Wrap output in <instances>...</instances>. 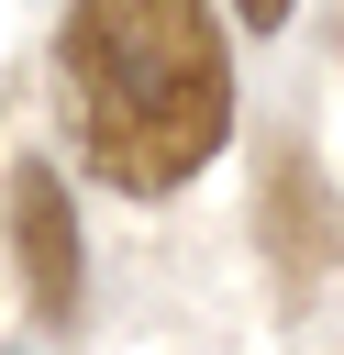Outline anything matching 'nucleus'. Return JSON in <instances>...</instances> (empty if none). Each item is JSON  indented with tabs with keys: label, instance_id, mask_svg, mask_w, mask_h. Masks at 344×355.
Returning <instances> with one entry per match:
<instances>
[{
	"label": "nucleus",
	"instance_id": "f257e3e1",
	"mask_svg": "<svg viewBox=\"0 0 344 355\" xmlns=\"http://www.w3.org/2000/svg\"><path fill=\"white\" fill-rule=\"evenodd\" d=\"M55 100L78 166L122 200L189 189L233 133V55L211 0H78L55 22Z\"/></svg>",
	"mask_w": 344,
	"mask_h": 355
},
{
	"label": "nucleus",
	"instance_id": "f03ea898",
	"mask_svg": "<svg viewBox=\"0 0 344 355\" xmlns=\"http://www.w3.org/2000/svg\"><path fill=\"white\" fill-rule=\"evenodd\" d=\"M11 266H22L33 322H67L78 311V211H67V189H55L44 155L11 166Z\"/></svg>",
	"mask_w": 344,
	"mask_h": 355
},
{
	"label": "nucleus",
	"instance_id": "7ed1b4c3",
	"mask_svg": "<svg viewBox=\"0 0 344 355\" xmlns=\"http://www.w3.org/2000/svg\"><path fill=\"white\" fill-rule=\"evenodd\" d=\"M255 222H266V255H277L289 277H322V266H344V200H333V178H322L300 144H277V155H266Z\"/></svg>",
	"mask_w": 344,
	"mask_h": 355
},
{
	"label": "nucleus",
	"instance_id": "20e7f679",
	"mask_svg": "<svg viewBox=\"0 0 344 355\" xmlns=\"http://www.w3.org/2000/svg\"><path fill=\"white\" fill-rule=\"evenodd\" d=\"M233 22H244V33H277V22H289V0H233Z\"/></svg>",
	"mask_w": 344,
	"mask_h": 355
}]
</instances>
